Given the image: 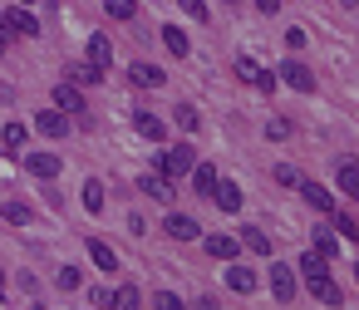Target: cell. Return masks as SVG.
Wrapping results in <instances>:
<instances>
[{"mask_svg": "<svg viewBox=\"0 0 359 310\" xmlns=\"http://www.w3.org/2000/svg\"><path fill=\"white\" fill-rule=\"evenodd\" d=\"M241 246H251L256 256H271V236L261 227H241Z\"/></svg>", "mask_w": 359, "mask_h": 310, "instance_id": "cell-20", "label": "cell"}, {"mask_svg": "<svg viewBox=\"0 0 359 310\" xmlns=\"http://www.w3.org/2000/svg\"><path fill=\"white\" fill-rule=\"evenodd\" d=\"M138 187H143L153 202H172V182H168L163 173H143V177H138Z\"/></svg>", "mask_w": 359, "mask_h": 310, "instance_id": "cell-13", "label": "cell"}, {"mask_svg": "<svg viewBox=\"0 0 359 310\" xmlns=\"http://www.w3.org/2000/svg\"><path fill=\"white\" fill-rule=\"evenodd\" d=\"M217 182H222V177H217V168H207V163H197V168H192V187H197L202 197H212V192H217Z\"/></svg>", "mask_w": 359, "mask_h": 310, "instance_id": "cell-17", "label": "cell"}, {"mask_svg": "<svg viewBox=\"0 0 359 310\" xmlns=\"http://www.w3.org/2000/svg\"><path fill=\"white\" fill-rule=\"evenodd\" d=\"M354 276H359V261H354Z\"/></svg>", "mask_w": 359, "mask_h": 310, "instance_id": "cell-46", "label": "cell"}, {"mask_svg": "<svg viewBox=\"0 0 359 310\" xmlns=\"http://www.w3.org/2000/svg\"><path fill=\"white\" fill-rule=\"evenodd\" d=\"M236 246H241L236 236H207V251H212L217 261H231V256H236Z\"/></svg>", "mask_w": 359, "mask_h": 310, "instance_id": "cell-22", "label": "cell"}, {"mask_svg": "<svg viewBox=\"0 0 359 310\" xmlns=\"http://www.w3.org/2000/svg\"><path fill=\"white\" fill-rule=\"evenodd\" d=\"M315 251H320V256H330V261H334V251H339V241H334V236H330V227H320V231H315Z\"/></svg>", "mask_w": 359, "mask_h": 310, "instance_id": "cell-28", "label": "cell"}, {"mask_svg": "<svg viewBox=\"0 0 359 310\" xmlns=\"http://www.w3.org/2000/svg\"><path fill=\"white\" fill-rule=\"evenodd\" d=\"M0 217L15 222V227H25V222H30V207H25V202H6V207H0Z\"/></svg>", "mask_w": 359, "mask_h": 310, "instance_id": "cell-27", "label": "cell"}, {"mask_svg": "<svg viewBox=\"0 0 359 310\" xmlns=\"http://www.w3.org/2000/svg\"><path fill=\"white\" fill-rule=\"evenodd\" d=\"M84 207H89V212H94V217H99V212H104V182H94V177H89V182H84Z\"/></svg>", "mask_w": 359, "mask_h": 310, "instance_id": "cell-25", "label": "cell"}, {"mask_svg": "<svg viewBox=\"0 0 359 310\" xmlns=\"http://www.w3.org/2000/svg\"><path fill=\"white\" fill-rule=\"evenodd\" d=\"M330 217H334V231H339V236H344V241H359V222H354V217H349V212H339V207H334V212H330Z\"/></svg>", "mask_w": 359, "mask_h": 310, "instance_id": "cell-24", "label": "cell"}, {"mask_svg": "<svg viewBox=\"0 0 359 310\" xmlns=\"http://www.w3.org/2000/svg\"><path fill=\"white\" fill-rule=\"evenodd\" d=\"M25 168H30L35 177H45V182H50V177H60V158H55V153H30V158H25Z\"/></svg>", "mask_w": 359, "mask_h": 310, "instance_id": "cell-15", "label": "cell"}, {"mask_svg": "<svg viewBox=\"0 0 359 310\" xmlns=\"http://www.w3.org/2000/svg\"><path fill=\"white\" fill-rule=\"evenodd\" d=\"M89 65H94V69H109V65H114V45H109V35H89Z\"/></svg>", "mask_w": 359, "mask_h": 310, "instance_id": "cell-14", "label": "cell"}, {"mask_svg": "<svg viewBox=\"0 0 359 310\" xmlns=\"http://www.w3.org/2000/svg\"><path fill=\"white\" fill-rule=\"evenodd\" d=\"M300 271H305V276H320V271H330V266H325L320 251H305V256H300Z\"/></svg>", "mask_w": 359, "mask_h": 310, "instance_id": "cell-32", "label": "cell"}, {"mask_svg": "<svg viewBox=\"0 0 359 310\" xmlns=\"http://www.w3.org/2000/svg\"><path fill=\"white\" fill-rule=\"evenodd\" d=\"M276 182H280V187H300L305 177H300L295 168H285V163H280V168H276Z\"/></svg>", "mask_w": 359, "mask_h": 310, "instance_id": "cell-36", "label": "cell"}, {"mask_svg": "<svg viewBox=\"0 0 359 310\" xmlns=\"http://www.w3.org/2000/svg\"><path fill=\"white\" fill-rule=\"evenodd\" d=\"M266 138H271V143H285V138H290V119H271V123H266Z\"/></svg>", "mask_w": 359, "mask_h": 310, "instance_id": "cell-31", "label": "cell"}, {"mask_svg": "<svg viewBox=\"0 0 359 310\" xmlns=\"http://www.w3.org/2000/svg\"><path fill=\"white\" fill-rule=\"evenodd\" d=\"M20 6H35V0H20Z\"/></svg>", "mask_w": 359, "mask_h": 310, "instance_id": "cell-44", "label": "cell"}, {"mask_svg": "<svg viewBox=\"0 0 359 310\" xmlns=\"http://www.w3.org/2000/svg\"><path fill=\"white\" fill-rule=\"evenodd\" d=\"M236 74H241V79H246V84H256V74H261V65H256V60H246V55H241V60H236Z\"/></svg>", "mask_w": 359, "mask_h": 310, "instance_id": "cell-35", "label": "cell"}, {"mask_svg": "<svg viewBox=\"0 0 359 310\" xmlns=\"http://www.w3.org/2000/svg\"><path fill=\"white\" fill-rule=\"evenodd\" d=\"M133 128H138L143 138H153V143H163V138H168V123H163V119H153L148 109H138V114H133Z\"/></svg>", "mask_w": 359, "mask_h": 310, "instance_id": "cell-12", "label": "cell"}, {"mask_svg": "<svg viewBox=\"0 0 359 310\" xmlns=\"http://www.w3.org/2000/svg\"><path fill=\"white\" fill-rule=\"evenodd\" d=\"M55 109L60 114H84V94L74 84H55Z\"/></svg>", "mask_w": 359, "mask_h": 310, "instance_id": "cell-11", "label": "cell"}, {"mask_svg": "<svg viewBox=\"0 0 359 310\" xmlns=\"http://www.w3.org/2000/svg\"><path fill=\"white\" fill-rule=\"evenodd\" d=\"M334 182H339V192H344V197H354V202H359V163H354V158H339Z\"/></svg>", "mask_w": 359, "mask_h": 310, "instance_id": "cell-7", "label": "cell"}, {"mask_svg": "<svg viewBox=\"0 0 359 310\" xmlns=\"http://www.w3.org/2000/svg\"><path fill=\"white\" fill-rule=\"evenodd\" d=\"M280 79H285L290 89H300V94H310V89H315V74H310L300 60H285V65H280Z\"/></svg>", "mask_w": 359, "mask_h": 310, "instance_id": "cell-4", "label": "cell"}, {"mask_svg": "<svg viewBox=\"0 0 359 310\" xmlns=\"http://www.w3.org/2000/svg\"><path fill=\"white\" fill-rule=\"evenodd\" d=\"M163 231H168L172 241H192V236H202V227H197L192 217H182V212H168V222H163Z\"/></svg>", "mask_w": 359, "mask_h": 310, "instance_id": "cell-5", "label": "cell"}, {"mask_svg": "<svg viewBox=\"0 0 359 310\" xmlns=\"http://www.w3.org/2000/svg\"><path fill=\"white\" fill-rule=\"evenodd\" d=\"M109 305H114V310H138L143 295H138V285H118V290L109 295Z\"/></svg>", "mask_w": 359, "mask_h": 310, "instance_id": "cell-21", "label": "cell"}, {"mask_svg": "<svg viewBox=\"0 0 359 310\" xmlns=\"http://www.w3.org/2000/svg\"><path fill=\"white\" fill-rule=\"evenodd\" d=\"M197 310H222V305H217L212 295H202V300H197Z\"/></svg>", "mask_w": 359, "mask_h": 310, "instance_id": "cell-41", "label": "cell"}, {"mask_svg": "<svg viewBox=\"0 0 359 310\" xmlns=\"http://www.w3.org/2000/svg\"><path fill=\"white\" fill-rule=\"evenodd\" d=\"M182 11H187L192 20H207V6H202V0H182Z\"/></svg>", "mask_w": 359, "mask_h": 310, "instance_id": "cell-39", "label": "cell"}, {"mask_svg": "<svg viewBox=\"0 0 359 310\" xmlns=\"http://www.w3.org/2000/svg\"><path fill=\"white\" fill-rule=\"evenodd\" d=\"M74 79H79V84H99V79H104V69H94V65L84 60V65H74Z\"/></svg>", "mask_w": 359, "mask_h": 310, "instance_id": "cell-33", "label": "cell"}, {"mask_svg": "<svg viewBox=\"0 0 359 310\" xmlns=\"http://www.w3.org/2000/svg\"><path fill=\"white\" fill-rule=\"evenodd\" d=\"M0 30H11V35H40V20L25 6H15V11H0Z\"/></svg>", "mask_w": 359, "mask_h": 310, "instance_id": "cell-2", "label": "cell"}, {"mask_svg": "<svg viewBox=\"0 0 359 310\" xmlns=\"http://www.w3.org/2000/svg\"><path fill=\"white\" fill-rule=\"evenodd\" d=\"M256 11H261V15H276V11H280V0H256Z\"/></svg>", "mask_w": 359, "mask_h": 310, "instance_id": "cell-40", "label": "cell"}, {"mask_svg": "<svg viewBox=\"0 0 359 310\" xmlns=\"http://www.w3.org/2000/svg\"><path fill=\"white\" fill-rule=\"evenodd\" d=\"M339 6H359V0H339Z\"/></svg>", "mask_w": 359, "mask_h": 310, "instance_id": "cell-43", "label": "cell"}, {"mask_svg": "<svg viewBox=\"0 0 359 310\" xmlns=\"http://www.w3.org/2000/svg\"><path fill=\"white\" fill-rule=\"evenodd\" d=\"M0 143H6V148H25V123H6Z\"/></svg>", "mask_w": 359, "mask_h": 310, "instance_id": "cell-29", "label": "cell"}, {"mask_svg": "<svg viewBox=\"0 0 359 310\" xmlns=\"http://www.w3.org/2000/svg\"><path fill=\"white\" fill-rule=\"evenodd\" d=\"M60 290H79V271H74V266L60 271Z\"/></svg>", "mask_w": 359, "mask_h": 310, "instance_id": "cell-37", "label": "cell"}, {"mask_svg": "<svg viewBox=\"0 0 359 310\" xmlns=\"http://www.w3.org/2000/svg\"><path fill=\"white\" fill-rule=\"evenodd\" d=\"M172 119H177V128L197 133V109H192V104H177V114H172Z\"/></svg>", "mask_w": 359, "mask_h": 310, "instance_id": "cell-30", "label": "cell"}, {"mask_svg": "<svg viewBox=\"0 0 359 310\" xmlns=\"http://www.w3.org/2000/svg\"><path fill=\"white\" fill-rule=\"evenodd\" d=\"M104 11H109V20H133L138 15L133 0H104Z\"/></svg>", "mask_w": 359, "mask_h": 310, "instance_id": "cell-26", "label": "cell"}, {"mask_svg": "<svg viewBox=\"0 0 359 310\" xmlns=\"http://www.w3.org/2000/svg\"><path fill=\"white\" fill-rule=\"evenodd\" d=\"M300 197H305L315 212H325V217L334 212V192H330V187H320V182H300Z\"/></svg>", "mask_w": 359, "mask_h": 310, "instance_id": "cell-9", "label": "cell"}, {"mask_svg": "<svg viewBox=\"0 0 359 310\" xmlns=\"http://www.w3.org/2000/svg\"><path fill=\"white\" fill-rule=\"evenodd\" d=\"M226 285H231V290H241V295H251V290H256V271L231 261V266H226Z\"/></svg>", "mask_w": 359, "mask_h": 310, "instance_id": "cell-16", "label": "cell"}, {"mask_svg": "<svg viewBox=\"0 0 359 310\" xmlns=\"http://www.w3.org/2000/svg\"><path fill=\"white\" fill-rule=\"evenodd\" d=\"M212 197H217V207H222V212H241V187H236V182H217V192H212Z\"/></svg>", "mask_w": 359, "mask_h": 310, "instance_id": "cell-18", "label": "cell"}, {"mask_svg": "<svg viewBox=\"0 0 359 310\" xmlns=\"http://www.w3.org/2000/svg\"><path fill=\"white\" fill-rule=\"evenodd\" d=\"M300 45H305V30L290 25V30H285V50H300Z\"/></svg>", "mask_w": 359, "mask_h": 310, "instance_id": "cell-38", "label": "cell"}, {"mask_svg": "<svg viewBox=\"0 0 359 310\" xmlns=\"http://www.w3.org/2000/svg\"><path fill=\"white\" fill-rule=\"evenodd\" d=\"M271 290H276V300H280V305H290V300H295V276H290V266H280V261L271 266Z\"/></svg>", "mask_w": 359, "mask_h": 310, "instance_id": "cell-6", "label": "cell"}, {"mask_svg": "<svg viewBox=\"0 0 359 310\" xmlns=\"http://www.w3.org/2000/svg\"><path fill=\"white\" fill-rule=\"evenodd\" d=\"M128 79H133L138 89H163V79H168V74H163L158 65H143V60H138V65L128 69Z\"/></svg>", "mask_w": 359, "mask_h": 310, "instance_id": "cell-10", "label": "cell"}, {"mask_svg": "<svg viewBox=\"0 0 359 310\" xmlns=\"http://www.w3.org/2000/svg\"><path fill=\"white\" fill-rule=\"evenodd\" d=\"M192 168H197V158H192V148H187V143H172V148H168V153L158 158V173H163L168 182H177V177H187Z\"/></svg>", "mask_w": 359, "mask_h": 310, "instance_id": "cell-1", "label": "cell"}, {"mask_svg": "<svg viewBox=\"0 0 359 310\" xmlns=\"http://www.w3.org/2000/svg\"><path fill=\"white\" fill-rule=\"evenodd\" d=\"M310 290H315V300H320V305H330V310H339V305H344V295H339V285L330 281V271L310 276Z\"/></svg>", "mask_w": 359, "mask_h": 310, "instance_id": "cell-3", "label": "cell"}, {"mask_svg": "<svg viewBox=\"0 0 359 310\" xmlns=\"http://www.w3.org/2000/svg\"><path fill=\"white\" fill-rule=\"evenodd\" d=\"M163 45H168V55H177V60L187 55V35H182L177 25H163Z\"/></svg>", "mask_w": 359, "mask_h": 310, "instance_id": "cell-23", "label": "cell"}, {"mask_svg": "<svg viewBox=\"0 0 359 310\" xmlns=\"http://www.w3.org/2000/svg\"><path fill=\"white\" fill-rule=\"evenodd\" d=\"M153 310H187V305H182L172 290H158V295H153Z\"/></svg>", "mask_w": 359, "mask_h": 310, "instance_id": "cell-34", "label": "cell"}, {"mask_svg": "<svg viewBox=\"0 0 359 310\" xmlns=\"http://www.w3.org/2000/svg\"><path fill=\"white\" fill-rule=\"evenodd\" d=\"M35 128H40L45 138H65V133H69V119H65L60 109H45V114H35Z\"/></svg>", "mask_w": 359, "mask_h": 310, "instance_id": "cell-8", "label": "cell"}, {"mask_svg": "<svg viewBox=\"0 0 359 310\" xmlns=\"http://www.w3.org/2000/svg\"><path fill=\"white\" fill-rule=\"evenodd\" d=\"M89 256H94V266H99V271H118V256H114V246H104L99 236H89Z\"/></svg>", "mask_w": 359, "mask_h": 310, "instance_id": "cell-19", "label": "cell"}, {"mask_svg": "<svg viewBox=\"0 0 359 310\" xmlns=\"http://www.w3.org/2000/svg\"><path fill=\"white\" fill-rule=\"evenodd\" d=\"M0 55H6V40H0Z\"/></svg>", "mask_w": 359, "mask_h": 310, "instance_id": "cell-45", "label": "cell"}, {"mask_svg": "<svg viewBox=\"0 0 359 310\" xmlns=\"http://www.w3.org/2000/svg\"><path fill=\"white\" fill-rule=\"evenodd\" d=\"M0 295H6V271H0Z\"/></svg>", "mask_w": 359, "mask_h": 310, "instance_id": "cell-42", "label": "cell"}]
</instances>
